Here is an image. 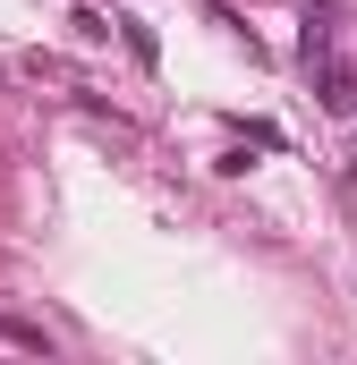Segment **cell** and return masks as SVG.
Instances as JSON below:
<instances>
[{
  "instance_id": "6da1fadb",
  "label": "cell",
  "mask_w": 357,
  "mask_h": 365,
  "mask_svg": "<svg viewBox=\"0 0 357 365\" xmlns=\"http://www.w3.org/2000/svg\"><path fill=\"white\" fill-rule=\"evenodd\" d=\"M306 68H315V93H323V110H341V119H349V110H357V68H349V60H332L323 43L306 51Z\"/></svg>"
},
{
  "instance_id": "7a4b0ae2",
  "label": "cell",
  "mask_w": 357,
  "mask_h": 365,
  "mask_svg": "<svg viewBox=\"0 0 357 365\" xmlns=\"http://www.w3.org/2000/svg\"><path fill=\"white\" fill-rule=\"evenodd\" d=\"M0 340H9V349H26V357H51V340H43L34 323H17V314H0Z\"/></svg>"
},
{
  "instance_id": "3957f363",
  "label": "cell",
  "mask_w": 357,
  "mask_h": 365,
  "mask_svg": "<svg viewBox=\"0 0 357 365\" xmlns=\"http://www.w3.org/2000/svg\"><path fill=\"white\" fill-rule=\"evenodd\" d=\"M119 34H128V51H136V60H145V68H154V60H162V51H154V34H145V26H136V17H119Z\"/></svg>"
}]
</instances>
